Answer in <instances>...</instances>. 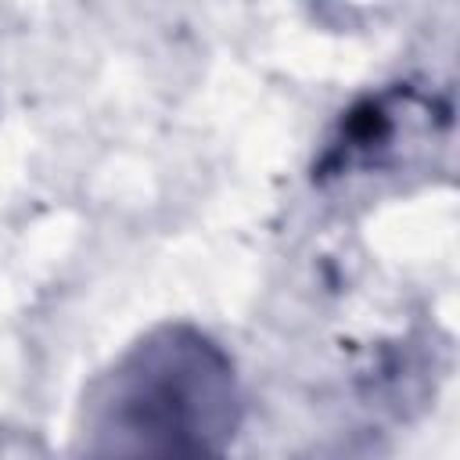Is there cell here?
I'll use <instances>...</instances> for the list:
<instances>
[{"mask_svg":"<svg viewBox=\"0 0 460 460\" xmlns=\"http://www.w3.org/2000/svg\"><path fill=\"white\" fill-rule=\"evenodd\" d=\"M234 428V363L201 334L165 331L97 385L72 460H223Z\"/></svg>","mask_w":460,"mask_h":460,"instance_id":"cell-1","label":"cell"}]
</instances>
